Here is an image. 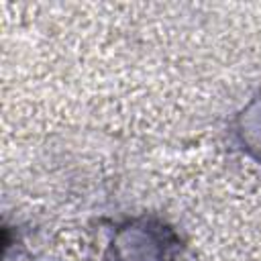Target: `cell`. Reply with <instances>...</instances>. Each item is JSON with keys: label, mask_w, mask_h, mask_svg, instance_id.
<instances>
[{"label": "cell", "mask_w": 261, "mask_h": 261, "mask_svg": "<svg viewBox=\"0 0 261 261\" xmlns=\"http://www.w3.org/2000/svg\"><path fill=\"white\" fill-rule=\"evenodd\" d=\"M239 135L243 145L261 157V98L251 102L239 116Z\"/></svg>", "instance_id": "2"}, {"label": "cell", "mask_w": 261, "mask_h": 261, "mask_svg": "<svg viewBox=\"0 0 261 261\" xmlns=\"http://www.w3.org/2000/svg\"><path fill=\"white\" fill-rule=\"evenodd\" d=\"M116 245L120 249L118 261H165V237L153 226H143V247H139L137 226L122 230Z\"/></svg>", "instance_id": "1"}]
</instances>
